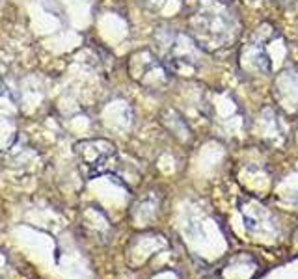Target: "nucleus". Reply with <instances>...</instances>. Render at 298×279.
Segmentation results:
<instances>
[{
    "instance_id": "nucleus-1",
    "label": "nucleus",
    "mask_w": 298,
    "mask_h": 279,
    "mask_svg": "<svg viewBox=\"0 0 298 279\" xmlns=\"http://www.w3.org/2000/svg\"><path fill=\"white\" fill-rule=\"evenodd\" d=\"M75 155L86 177H95L108 169L110 160L116 158V147L104 140H82L75 145Z\"/></svg>"
}]
</instances>
